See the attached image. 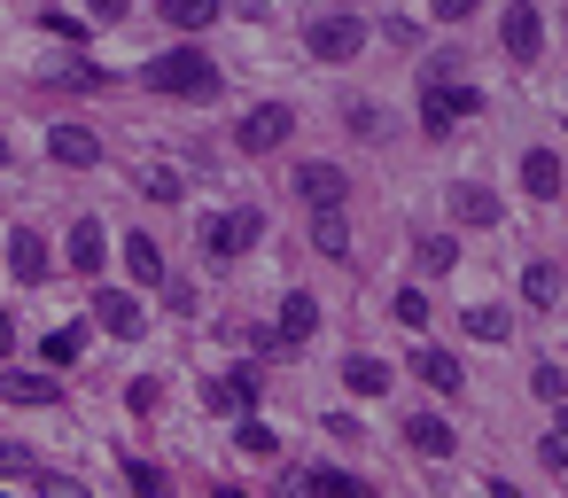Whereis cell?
Returning a JSON list of instances; mask_svg holds the SVG:
<instances>
[{"label":"cell","instance_id":"obj_1","mask_svg":"<svg viewBox=\"0 0 568 498\" xmlns=\"http://www.w3.org/2000/svg\"><path fill=\"white\" fill-rule=\"evenodd\" d=\"M156 94H172V102H211L226 79H219V63L211 55H195V48H172V55H156L149 71H141Z\"/></svg>","mask_w":568,"mask_h":498},{"label":"cell","instance_id":"obj_2","mask_svg":"<svg viewBox=\"0 0 568 498\" xmlns=\"http://www.w3.org/2000/svg\"><path fill=\"white\" fill-rule=\"evenodd\" d=\"M257 242H265V211H226V218L203 226V250H211L219 265H234V257L257 250Z\"/></svg>","mask_w":568,"mask_h":498},{"label":"cell","instance_id":"obj_3","mask_svg":"<svg viewBox=\"0 0 568 498\" xmlns=\"http://www.w3.org/2000/svg\"><path fill=\"white\" fill-rule=\"evenodd\" d=\"M475 110H483V94H475V87H444V79H428V87H420V125H428V133H452V125H459V118H475Z\"/></svg>","mask_w":568,"mask_h":498},{"label":"cell","instance_id":"obj_4","mask_svg":"<svg viewBox=\"0 0 568 498\" xmlns=\"http://www.w3.org/2000/svg\"><path fill=\"white\" fill-rule=\"evenodd\" d=\"M288 133H296V110H288V102H257V110L242 118V149H250V156H273Z\"/></svg>","mask_w":568,"mask_h":498},{"label":"cell","instance_id":"obj_5","mask_svg":"<svg viewBox=\"0 0 568 498\" xmlns=\"http://www.w3.org/2000/svg\"><path fill=\"white\" fill-rule=\"evenodd\" d=\"M498 48H506L514 63H537V48H545V24H537V9H529V0H506V24H498Z\"/></svg>","mask_w":568,"mask_h":498},{"label":"cell","instance_id":"obj_6","mask_svg":"<svg viewBox=\"0 0 568 498\" xmlns=\"http://www.w3.org/2000/svg\"><path fill=\"white\" fill-rule=\"evenodd\" d=\"M358 48H366V24H358V17H320V24H312V55H320V63H351Z\"/></svg>","mask_w":568,"mask_h":498},{"label":"cell","instance_id":"obj_7","mask_svg":"<svg viewBox=\"0 0 568 498\" xmlns=\"http://www.w3.org/2000/svg\"><path fill=\"white\" fill-rule=\"evenodd\" d=\"M257 382H265L257 366H234V374H211V382H203V405H211V413H250V405H257Z\"/></svg>","mask_w":568,"mask_h":498},{"label":"cell","instance_id":"obj_8","mask_svg":"<svg viewBox=\"0 0 568 498\" xmlns=\"http://www.w3.org/2000/svg\"><path fill=\"white\" fill-rule=\"evenodd\" d=\"M48 156L71 164V172H87V164H102V141H94L87 125H55V133H48Z\"/></svg>","mask_w":568,"mask_h":498},{"label":"cell","instance_id":"obj_9","mask_svg":"<svg viewBox=\"0 0 568 498\" xmlns=\"http://www.w3.org/2000/svg\"><path fill=\"white\" fill-rule=\"evenodd\" d=\"M296 195H304L312 211H327V203L351 195V180H343V164H304V172H296Z\"/></svg>","mask_w":568,"mask_h":498},{"label":"cell","instance_id":"obj_10","mask_svg":"<svg viewBox=\"0 0 568 498\" xmlns=\"http://www.w3.org/2000/svg\"><path fill=\"white\" fill-rule=\"evenodd\" d=\"M94 319H102L110 335H125V343H133V335L149 327V312H141V304H133L125 288H102V296H94Z\"/></svg>","mask_w":568,"mask_h":498},{"label":"cell","instance_id":"obj_11","mask_svg":"<svg viewBox=\"0 0 568 498\" xmlns=\"http://www.w3.org/2000/svg\"><path fill=\"white\" fill-rule=\"evenodd\" d=\"M9 273H17V281H32V288L48 281V242H40L32 226H17V234H9Z\"/></svg>","mask_w":568,"mask_h":498},{"label":"cell","instance_id":"obj_12","mask_svg":"<svg viewBox=\"0 0 568 498\" xmlns=\"http://www.w3.org/2000/svg\"><path fill=\"white\" fill-rule=\"evenodd\" d=\"M405 444H413L420 459H452V444H459V436H452V420H436V413H413V420H405Z\"/></svg>","mask_w":568,"mask_h":498},{"label":"cell","instance_id":"obj_13","mask_svg":"<svg viewBox=\"0 0 568 498\" xmlns=\"http://www.w3.org/2000/svg\"><path fill=\"white\" fill-rule=\"evenodd\" d=\"M288 490H320V498H366V482H358V475H343V467H304V475H288Z\"/></svg>","mask_w":568,"mask_h":498},{"label":"cell","instance_id":"obj_14","mask_svg":"<svg viewBox=\"0 0 568 498\" xmlns=\"http://www.w3.org/2000/svg\"><path fill=\"white\" fill-rule=\"evenodd\" d=\"M521 187H529L537 203H552V195H560V156H552V149H529V156H521Z\"/></svg>","mask_w":568,"mask_h":498},{"label":"cell","instance_id":"obj_15","mask_svg":"<svg viewBox=\"0 0 568 498\" xmlns=\"http://www.w3.org/2000/svg\"><path fill=\"white\" fill-rule=\"evenodd\" d=\"M312 250H320V257H351V226H343V203L312 211Z\"/></svg>","mask_w":568,"mask_h":498},{"label":"cell","instance_id":"obj_16","mask_svg":"<svg viewBox=\"0 0 568 498\" xmlns=\"http://www.w3.org/2000/svg\"><path fill=\"white\" fill-rule=\"evenodd\" d=\"M102 257H110V234L94 218H79L71 226V273H102Z\"/></svg>","mask_w":568,"mask_h":498},{"label":"cell","instance_id":"obj_17","mask_svg":"<svg viewBox=\"0 0 568 498\" xmlns=\"http://www.w3.org/2000/svg\"><path fill=\"white\" fill-rule=\"evenodd\" d=\"M312 327H320V304H312V296H288V304H281V327H273V343H281V350H296Z\"/></svg>","mask_w":568,"mask_h":498},{"label":"cell","instance_id":"obj_18","mask_svg":"<svg viewBox=\"0 0 568 498\" xmlns=\"http://www.w3.org/2000/svg\"><path fill=\"white\" fill-rule=\"evenodd\" d=\"M452 218L459 226H498V195L490 187H452Z\"/></svg>","mask_w":568,"mask_h":498},{"label":"cell","instance_id":"obj_19","mask_svg":"<svg viewBox=\"0 0 568 498\" xmlns=\"http://www.w3.org/2000/svg\"><path fill=\"white\" fill-rule=\"evenodd\" d=\"M0 389H9V405H55V397H63V382H55V374H9Z\"/></svg>","mask_w":568,"mask_h":498},{"label":"cell","instance_id":"obj_20","mask_svg":"<svg viewBox=\"0 0 568 498\" xmlns=\"http://www.w3.org/2000/svg\"><path fill=\"white\" fill-rule=\"evenodd\" d=\"M452 265H459L452 234H428V242H413V273H420V281H436V273H452Z\"/></svg>","mask_w":568,"mask_h":498},{"label":"cell","instance_id":"obj_21","mask_svg":"<svg viewBox=\"0 0 568 498\" xmlns=\"http://www.w3.org/2000/svg\"><path fill=\"white\" fill-rule=\"evenodd\" d=\"M413 374H420V382H428V389H444V397H452V389H459V382H467V374H459V358H452V350H420V358H413Z\"/></svg>","mask_w":568,"mask_h":498},{"label":"cell","instance_id":"obj_22","mask_svg":"<svg viewBox=\"0 0 568 498\" xmlns=\"http://www.w3.org/2000/svg\"><path fill=\"white\" fill-rule=\"evenodd\" d=\"M343 389H351V397H382V389H389V366H382V358H343Z\"/></svg>","mask_w":568,"mask_h":498},{"label":"cell","instance_id":"obj_23","mask_svg":"<svg viewBox=\"0 0 568 498\" xmlns=\"http://www.w3.org/2000/svg\"><path fill=\"white\" fill-rule=\"evenodd\" d=\"M156 9H164L172 32H203V24L219 17V0H156Z\"/></svg>","mask_w":568,"mask_h":498},{"label":"cell","instance_id":"obj_24","mask_svg":"<svg viewBox=\"0 0 568 498\" xmlns=\"http://www.w3.org/2000/svg\"><path fill=\"white\" fill-rule=\"evenodd\" d=\"M125 265H133V281H141V288H156V281H164V250H156L149 234H133V242H125Z\"/></svg>","mask_w":568,"mask_h":498},{"label":"cell","instance_id":"obj_25","mask_svg":"<svg viewBox=\"0 0 568 498\" xmlns=\"http://www.w3.org/2000/svg\"><path fill=\"white\" fill-rule=\"evenodd\" d=\"M459 319H467V335H475V343H506V327H514L498 304H475V312H459Z\"/></svg>","mask_w":568,"mask_h":498},{"label":"cell","instance_id":"obj_26","mask_svg":"<svg viewBox=\"0 0 568 498\" xmlns=\"http://www.w3.org/2000/svg\"><path fill=\"white\" fill-rule=\"evenodd\" d=\"M79 358H87V327L71 319V327H55V335H48V366H79Z\"/></svg>","mask_w":568,"mask_h":498},{"label":"cell","instance_id":"obj_27","mask_svg":"<svg viewBox=\"0 0 568 498\" xmlns=\"http://www.w3.org/2000/svg\"><path fill=\"white\" fill-rule=\"evenodd\" d=\"M234 444H242L250 459H273V451H281V436H273V428H265L257 413H242V428H234Z\"/></svg>","mask_w":568,"mask_h":498},{"label":"cell","instance_id":"obj_28","mask_svg":"<svg viewBox=\"0 0 568 498\" xmlns=\"http://www.w3.org/2000/svg\"><path fill=\"white\" fill-rule=\"evenodd\" d=\"M141 195L149 203H180V172L172 164H141Z\"/></svg>","mask_w":568,"mask_h":498},{"label":"cell","instance_id":"obj_29","mask_svg":"<svg viewBox=\"0 0 568 498\" xmlns=\"http://www.w3.org/2000/svg\"><path fill=\"white\" fill-rule=\"evenodd\" d=\"M521 296H529V304H552V296H560V265H529V273H521Z\"/></svg>","mask_w":568,"mask_h":498},{"label":"cell","instance_id":"obj_30","mask_svg":"<svg viewBox=\"0 0 568 498\" xmlns=\"http://www.w3.org/2000/svg\"><path fill=\"white\" fill-rule=\"evenodd\" d=\"M389 312H397V327H428V296H420V288H397Z\"/></svg>","mask_w":568,"mask_h":498},{"label":"cell","instance_id":"obj_31","mask_svg":"<svg viewBox=\"0 0 568 498\" xmlns=\"http://www.w3.org/2000/svg\"><path fill=\"white\" fill-rule=\"evenodd\" d=\"M537 451H545V467H560V475H568V413L545 428V444H537Z\"/></svg>","mask_w":568,"mask_h":498},{"label":"cell","instance_id":"obj_32","mask_svg":"<svg viewBox=\"0 0 568 498\" xmlns=\"http://www.w3.org/2000/svg\"><path fill=\"white\" fill-rule=\"evenodd\" d=\"M529 389H537L545 405H560V397H568V374H560V366H537V374H529Z\"/></svg>","mask_w":568,"mask_h":498},{"label":"cell","instance_id":"obj_33","mask_svg":"<svg viewBox=\"0 0 568 498\" xmlns=\"http://www.w3.org/2000/svg\"><path fill=\"white\" fill-rule=\"evenodd\" d=\"M125 482H133V490H149V498H156V490H164V467H149V459H133V451H125Z\"/></svg>","mask_w":568,"mask_h":498},{"label":"cell","instance_id":"obj_34","mask_svg":"<svg viewBox=\"0 0 568 498\" xmlns=\"http://www.w3.org/2000/svg\"><path fill=\"white\" fill-rule=\"evenodd\" d=\"M0 475H40V467H32V451H24V444H0Z\"/></svg>","mask_w":568,"mask_h":498},{"label":"cell","instance_id":"obj_35","mask_svg":"<svg viewBox=\"0 0 568 498\" xmlns=\"http://www.w3.org/2000/svg\"><path fill=\"white\" fill-rule=\"evenodd\" d=\"M436 17H444V24H459V17H475V0H436Z\"/></svg>","mask_w":568,"mask_h":498},{"label":"cell","instance_id":"obj_36","mask_svg":"<svg viewBox=\"0 0 568 498\" xmlns=\"http://www.w3.org/2000/svg\"><path fill=\"white\" fill-rule=\"evenodd\" d=\"M87 9H94L102 24H118V17H125V0H87Z\"/></svg>","mask_w":568,"mask_h":498},{"label":"cell","instance_id":"obj_37","mask_svg":"<svg viewBox=\"0 0 568 498\" xmlns=\"http://www.w3.org/2000/svg\"><path fill=\"white\" fill-rule=\"evenodd\" d=\"M0 350H17V319L9 312H0Z\"/></svg>","mask_w":568,"mask_h":498},{"label":"cell","instance_id":"obj_38","mask_svg":"<svg viewBox=\"0 0 568 498\" xmlns=\"http://www.w3.org/2000/svg\"><path fill=\"white\" fill-rule=\"evenodd\" d=\"M0 164H9V141H0Z\"/></svg>","mask_w":568,"mask_h":498}]
</instances>
